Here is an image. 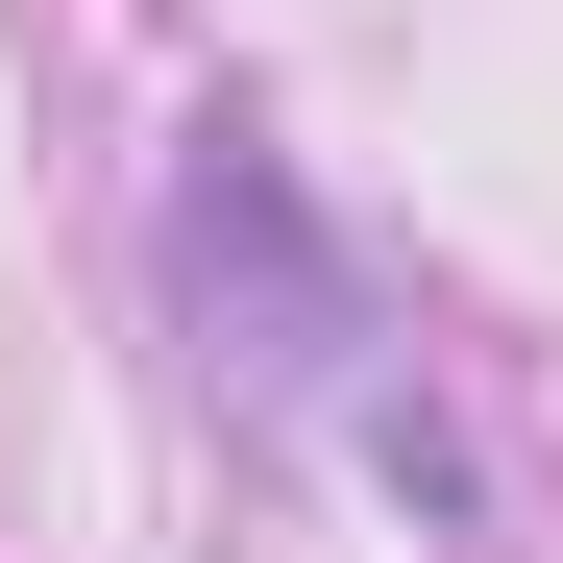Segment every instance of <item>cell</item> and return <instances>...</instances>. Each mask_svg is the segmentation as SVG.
<instances>
[{"label":"cell","mask_w":563,"mask_h":563,"mask_svg":"<svg viewBox=\"0 0 563 563\" xmlns=\"http://www.w3.org/2000/svg\"><path fill=\"white\" fill-rule=\"evenodd\" d=\"M172 319H197V367L245 417H417V393H367V269L319 245V197H295V147L269 123H197L172 147Z\"/></svg>","instance_id":"cell-1"}]
</instances>
